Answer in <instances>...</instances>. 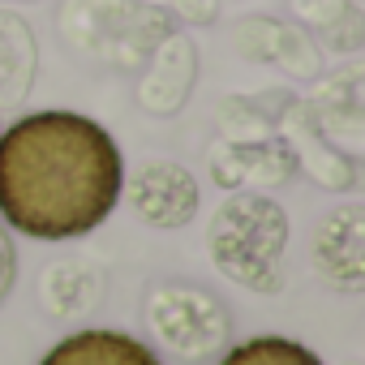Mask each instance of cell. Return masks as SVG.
<instances>
[{
  "instance_id": "obj_11",
  "label": "cell",
  "mask_w": 365,
  "mask_h": 365,
  "mask_svg": "<svg viewBox=\"0 0 365 365\" xmlns=\"http://www.w3.org/2000/svg\"><path fill=\"white\" fill-rule=\"evenodd\" d=\"M103 284H99V271L78 262V258H65V262H52L43 271V284H39V297H43V309L52 318H78L86 314L95 301H99Z\"/></svg>"
},
{
  "instance_id": "obj_14",
  "label": "cell",
  "mask_w": 365,
  "mask_h": 365,
  "mask_svg": "<svg viewBox=\"0 0 365 365\" xmlns=\"http://www.w3.org/2000/svg\"><path fill=\"white\" fill-rule=\"evenodd\" d=\"M14 284H18V250H14V237H9V228L0 224V305L9 301Z\"/></svg>"
},
{
  "instance_id": "obj_12",
  "label": "cell",
  "mask_w": 365,
  "mask_h": 365,
  "mask_svg": "<svg viewBox=\"0 0 365 365\" xmlns=\"http://www.w3.org/2000/svg\"><path fill=\"white\" fill-rule=\"evenodd\" d=\"M215 365H322V356L288 335H250L241 344H228Z\"/></svg>"
},
{
  "instance_id": "obj_3",
  "label": "cell",
  "mask_w": 365,
  "mask_h": 365,
  "mask_svg": "<svg viewBox=\"0 0 365 365\" xmlns=\"http://www.w3.org/2000/svg\"><path fill=\"white\" fill-rule=\"evenodd\" d=\"M142 318L163 352H172L176 361H190V365L215 361L232 344V309L224 305V297L190 279L150 288Z\"/></svg>"
},
{
  "instance_id": "obj_4",
  "label": "cell",
  "mask_w": 365,
  "mask_h": 365,
  "mask_svg": "<svg viewBox=\"0 0 365 365\" xmlns=\"http://www.w3.org/2000/svg\"><path fill=\"white\" fill-rule=\"evenodd\" d=\"M65 35L78 52H116V65H133L172 35V18L138 0H69Z\"/></svg>"
},
{
  "instance_id": "obj_8",
  "label": "cell",
  "mask_w": 365,
  "mask_h": 365,
  "mask_svg": "<svg viewBox=\"0 0 365 365\" xmlns=\"http://www.w3.org/2000/svg\"><path fill=\"white\" fill-rule=\"evenodd\" d=\"M150 73L138 86V99L150 116H172L180 112V103L190 99L194 78H198V48L180 35H168L150 56Z\"/></svg>"
},
{
  "instance_id": "obj_2",
  "label": "cell",
  "mask_w": 365,
  "mask_h": 365,
  "mask_svg": "<svg viewBox=\"0 0 365 365\" xmlns=\"http://www.w3.org/2000/svg\"><path fill=\"white\" fill-rule=\"evenodd\" d=\"M292 241L288 211L262 194V190H237L228 194L211 224H207V250L220 275L250 292L275 297L284 288V254Z\"/></svg>"
},
{
  "instance_id": "obj_7",
  "label": "cell",
  "mask_w": 365,
  "mask_h": 365,
  "mask_svg": "<svg viewBox=\"0 0 365 365\" xmlns=\"http://www.w3.org/2000/svg\"><path fill=\"white\" fill-rule=\"evenodd\" d=\"M301 168V155L288 150L284 142H232L211 155V176L220 190H241V185H288Z\"/></svg>"
},
{
  "instance_id": "obj_9",
  "label": "cell",
  "mask_w": 365,
  "mask_h": 365,
  "mask_svg": "<svg viewBox=\"0 0 365 365\" xmlns=\"http://www.w3.org/2000/svg\"><path fill=\"white\" fill-rule=\"evenodd\" d=\"M39 365H163L150 344H142L129 331L112 327H86L65 339H56Z\"/></svg>"
},
{
  "instance_id": "obj_10",
  "label": "cell",
  "mask_w": 365,
  "mask_h": 365,
  "mask_svg": "<svg viewBox=\"0 0 365 365\" xmlns=\"http://www.w3.org/2000/svg\"><path fill=\"white\" fill-rule=\"evenodd\" d=\"M39 73V43L22 14L0 9V103L22 108Z\"/></svg>"
},
{
  "instance_id": "obj_5",
  "label": "cell",
  "mask_w": 365,
  "mask_h": 365,
  "mask_svg": "<svg viewBox=\"0 0 365 365\" xmlns=\"http://www.w3.org/2000/svg\"><path fill=\"white\" fill-rule=\"evenodd\" d=\"M120 198L129 202V211L159 232H176L185 228L198 215L202 190H198V176L176 163V159H146L142 168H133L120 185Z\"/></svg>"
},
{
  "instance_id": "obj_1",
  "label": "cell",
  "mask_w": 365,
  "mask_h": 365,
  "mask_svg": "<svg viewBox=\"0 0 365 365\" xmlns=\"http://www.w3.org/2000/svg\"><path fill=\"white\" fill-rule=\"evenodd\" d=\"M116 138L69 108H43L0 129V224L31 241L91 237L120 202Z\"/></svg>"
},
{
  "instance_id": "obj_6",
  "label": "cell",
  "mask_w": 365,
  "mask_h": 365,
  "mask_svg": "<svg viewBox=\"0 0 365 365\" xmlns=\"http://www.w3.org/2000/svg\"><path fill=\"white\" fill-rule=\"evenodd\" d=\"M314 267L318 275L356 297L365 288V207L361 202H344L335 211L322 215V224L314 228Z\"/></svg>"
},
{
  "instance_id": "obj_13",
  "label": "cell",
  "mask_w": 365,
  "mask_h": 365,
  "mask_svg": "<svg viewBox=\"0 0 365 365\" xmlns=\"http://www.w3.org/2000/svg\"><path fill=\"white\" fill-rule=\"evenodd\" d=\"M292 9L305 26L314 31H327L335 35L339 26H352L356 31V14H352V0H292Z\"/></svg>"
}]
</instances>
